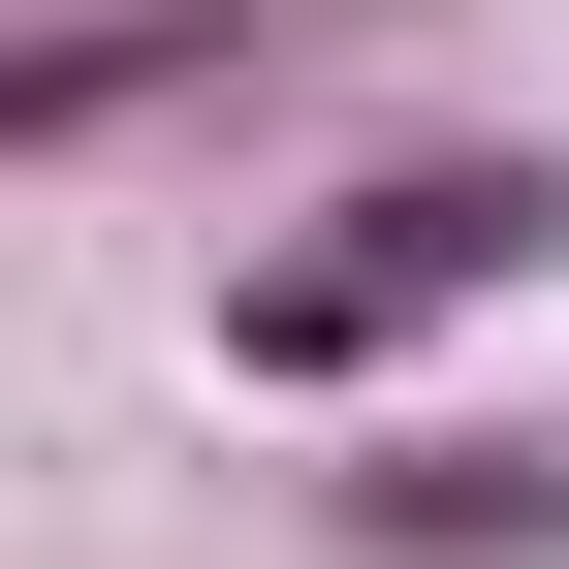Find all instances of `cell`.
<instances>
[{
	"instance_id": "obj_1",
	"label": "cell",
	"mask_w": 569,
	"mask_h": 569,
	"mask_svg": "<svg viewBox=\"0 0 569 569\" xmlns=\"http://www.w3.org/2000/svg\"><path fill=\"white\" fill-rule=\"evenodd\" d=\"M538 253H569V190H538V159H411V190H348V253H284V284H253V380H348V348L475 317V284H538Z\"/></svg>"
}]
</instances>
